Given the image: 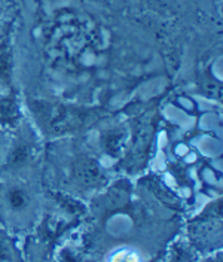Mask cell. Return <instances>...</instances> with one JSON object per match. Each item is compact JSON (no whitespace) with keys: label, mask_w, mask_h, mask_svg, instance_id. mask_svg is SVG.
Wrapping results in <instances>:
<instances>
[{"label":"cell","mask_w":223,"mask_h":262,"mask_svg":"<svg viewBox=\"0 0 223 262\" xmlns=\"http://www.w3.org/2000/svg\"><path fill=\"white\" fill-rule=\"evenodd\" d=\"M110 262H140L139 256L131 252V250H119L118 253L113 255Z\"/></svg>","instance_id":"6da1fadb"}]
</instances>
